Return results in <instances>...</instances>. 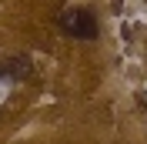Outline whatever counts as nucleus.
Masks as SVG:
<instances>
[{
    "mask_svg": "<svg viewBox=\"0 0 147 144\" xmlns=\"http://www.w3.org/2000/svg\"><path fill=\"white\" fill-rule=\"evenodd\" d=\"M60 27H64V34L70 37H80V40H90L94 34H97V20H94L90 10H67L64 17H60Z\"/></svg>",
    "mask_w": 147,
    "mask_h": 144,
    "instance_id": "1",
    "label": "nucleus"
},
{
    "mask_svg": "<svg viewBox=\"0 0 147 144\" xmlns=\"http://www.w3.org/2000/svg\"><path fill=\"white\" fill-rule=\"evenodd\" d=\"M7 101V81H0V104Z\"/></svg>",
    "mask_w": 147,
    "mask_h": 144,
    "instance_id": "2",
    "label": "nucleus"
}]
</instances>
